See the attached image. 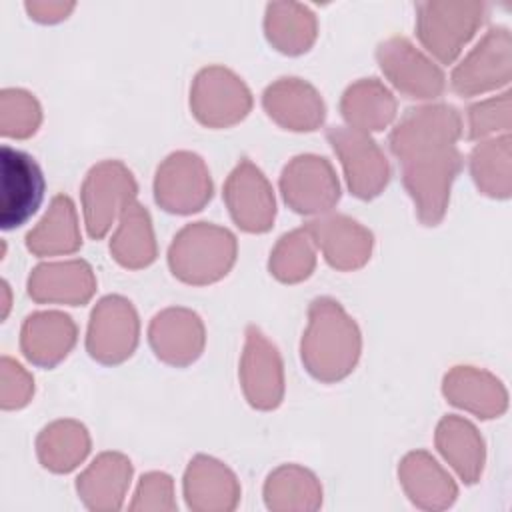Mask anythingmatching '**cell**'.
<instances>
[{
	"label": "cell",
	"instance_id": "6da1fadb",
	"mask_svg": "<svg viewBox=\"0 0 512 512\" xmlns=\"http://www.w3.org/2000/svg\"><path fill=\"white\" fill-rule=\"evenodd\" d=\"M302 362L322 382L348 376L360 356V330L332 298H316L308 310V328L302 336Z\"/></svg>",
	"mask_w": 512,
	"mask_h": 512
},
{
	"label": "cell",
	"instance_id": "7a4b0ae2",
	"mask_svg": "<svg viewBox=\"0 0 512 512\" xmlns=\"http://www.w3.org/2000/svg\"><path fill=\"white\" fill-rule=\"evenodd\" d=\"M236 260V238L230 230L206 222L184 226L168 250L176 278L188 284H210L228 274Z\"/></svg>",
	"mask_w": 512,
	"mask_h": 512
},
{
	"label": "cell",
	"instance_id": "3957f363",
	"mask_svg": "<svg viewBox=\"0 0 512 512\" xmlns=\"http://www.w3.org/2000/svg\"><path fill=\"white\" fill-rule=\"evenodd\" d=\"M402 162V180L414 198L418 218L426 226H436L448 206L450 184L462 168L456 146H436L412 152Z\"/></svg>",
	"mask_w": 512,
	"mask_h": 512
},
{
	"label": "cell",
	"instance_id": "277c9868",
	"mask_svg": "<svg viewBox=\"0 0 512 512\" xmlns=\"http://www.w3.org/2000/svg\"><path fill=\"white\" fill-rule=\"evenodd\" d=\"M482 20L484 4L478 2H422L416 32L426 50L442 64H450Z\"/></svg>",
	"mask_w": 512,
	"mask_h": 512
},
{
	"label": "cell",
	"instance_id": "5b68a950",
	"mask_svg": "<svg viewBox=\"0 0 512 512\" xmlns=\"http://www.w3.org/2000/svg\"><path fill=\"white\" fill-rule=\"evenodd\" d=\"M136 180L118 160H104L86 174L82 184V208L86 230L92 238H102L116 216L134 202Z\"/></svg>",
	"mask_w": 512,
	"mask_h": 512
},
{
	"label": "cell",
	"instance_id": "8992f818",
	"mask_svg": "<svg viewBox=\"0 0 512 512\" xmlns=\"http://www.w3.org/2000/svg\"><path fill=\"white\" fill-rule=\"evenodd\" d=\"M0 226H22L44 198V176L38 162L24 150L2 146L0 150Z\"/></svg>",
	"mask_w": 512,
	"mask_h": 512
},
{
	"label": "cell",
	"instance_id": "52a82bcc",
	"mask_svg": "<svg viewBox=\"0 0 512 512\" xmlns=\"http://www.w3.org/2000/svg\"><path fill=\"white\" fill-rule=\"evenodd\" d=\"M326 136L342 162L350 192L362 200L378 196L388 184L390 166L368 132L350 126H332Z\"/></svg>",
	"mask_w": 512,
	"mask_h": 512
},
{
	"label": "cell",
	"instance_id": "ba28073f",
	"mask_svg": "<svg viewBox=\"0 0 512 512\" xmlns=\"http://www.w3.org/2000/svg\"><path fill=\"white\" fill-rule=\"evenodd\" d=\"M250 106V90L230 70L208 66L198 72L190 92V108L202 124L214 128L236 124L250 112Z\"/></svg>",
	"mask_w": 512,
	"mask_h": 512
},
{
	"label": "cell",
	"instance_id": "9c48e42d",
	"mask_svg": "<svg viewBox=\"0 0 512 512\" xmlns=\"http://www.w3.org/2000/svg\"><path fill=\"white\" fill-rule=\"evenodd\" d=\"M156 202L174 214H192L212 198V180L194 152H174L156 170Z\"/></svg>",
	"mask_w": 512,
	"mask_h": 512
},
{
	"label": "cell",
	"instance_id": "30bf717a",
	"mask_svg": "<svg viewBox=\"0 0 512 512\" xmlns=\"http://www.w3.org/2000/svg\"><path fill=\"white\" fill-rule=\"evenodd\" d=\"M138 344V316L122 296L102 298L90 316L86 350L102 364H120Z\"/></svg>",
	"mask_w": 512,
	"mask_h": 512
},
{
	"label": "cell",
	"instance_id": "8fae6325",
	"mask_svg": "<svg viewBox=\"0 0 512 512\" xmlns=\"http://www.w3.org/2000/svg\"><path fill=\"white\" fill-rule=\"evenodd\" d=\"M280 190L286 204L298 214H320L340 198V184L332 164L314 154L296 156L280 176Z\"/></svg>",
	"mask_w": 512,
	"mask_h": 512
},
{
	"label": "cell",
	"instance_id": "7c38bea8",
	"mask_svg": "<svg viewBox=\"0 0 512 512\" xmlns=\"http://www.w3.org/2000/svg\"><path fill=\"white\" fill-rule=\"evenodd\" d=\"M378 64L388 80L408 98H436L444 90L442 70L416 50L410 40L394 36L376 50Z\"/></svg>",
	"mask_w": 512,
	"mask_h": 512
},
{
	"label": "cell",
	"instance_id": "4fadbf2b",
	"mask_svg": "<svg viewBox=\"0 0 512 512\" xmlns=\"http://www.w3.org/2000/svg\"><path fill=\"white\" fill-rule=\"evenodd\" d=\"M460 128V114L454 106L434 104L410 108L390 134V150L396 158H404L426 148L454 146Z\"/></svg>",
	"mask_w": 512,
	"mask_h": 512
},
{
	"label": "cell",
	"instance_id": "5bb4252c",
	"mask_svg": "<svg viewBox=\"0 0 512 512\" xmlns=\"http://www.w3.org/2000/svg\"><path fill=\"white\" fill-rule=\"evenodd\" d=\"M224 200L234 222L246 232H266L274 222L276 204L272 188L250 160H242L228 176Z\"/></svg>",
	"mask_w": 512,
	"mask_h": 512
},
{
	"label": "cell",
	"instance_id": "9a60e30c",
	"mask_svg": "<svg viewBox=\"0 0 512 512\" xmlns=\"http://www.w3.org/2000/svg\"><path fill=\"white\" fill-rule=\"evenodd\" d=\"M240 378L244 394L254 408L272 410L282 402L284 374L280 354L256 326L246 330Z\"/></svg>",
	"mask_w": 512,
	"mask_h": 512
},
{
	"label": "cell",
	"instance_id": "2e32d148",
	"mask_svg": "<svg viewBox=\"0 0 512 512\" xmlns=\"http://www.w3.org/2000/svg\"><path fill=\"white\" fill-rule=\"evenodd\" d=\"M510 80V34L492 28L484 40L452 72V88L462 94H478Z\"/></svg>",
	"mask_w": 512,
	"mask_h": 512
},
{
	"label": "cell",
	"instance_id": "e0dca14e",
	"mask_svg": "<svg viewBox=\"0 0 512 512\" xmlns=\"http://www.w3.org/2000/svg\"><path fill=\"white\" fill-rule=\"evenodd\" d=\"M306 232L322 250L326 262L338 270L360 268L372 252V234L348 216H326L310 220Z\"/></svg>",
	"mask_w": 512,
	"mask_h": 512
},
{
	"label": "cell",
	"instance_id": "ac0fdd59",
	"mask_svg": "<svg viewBox=\"0 0 512 512\" xmlns=\"http://www.w3.org/2000/svg\"><path fill=\"white\" fill-rule=\"evenodd\" d=\"M96 290L92 268L84 260L46 262L32 270L28 278V294L32 300L56 304H84Z\"/></svg>",
	"mask_w": 512,
	"mask_h": 512
},
{
	"label": "cell",
	"instance_id": "d6986e66",
	"mask_svg": "<svg viewBox=\"0 0 512 512\" xmlns=\"http://www.w3.org/2000/svg\"><path fill=\"white\" fill-rule=\"evenodd\" d=\"M148 340L158 358L174 366L194 362L204 348V326L186 308H168L154 316Z\"/></svg>",
	"mask_w": 512,
	"mask_h": 512
},
{
	"label": "cell",
	"instance_id": "ffe728a7",
	"mask_svg": "<svg viewBox=\"0 0 512 512\" xmlns=\"http://www.w3.org/2000/svg\"><path fill=\"white\" fill-rule=\"evenodd\" d=\"M262 104L272 120L288 130H314L324 120V102L308 82L280 78L264 90Z\"/></svg>",
	"mask_w": 512,
	"mask_h": 512
},
{
	"label": "cell",
	"instance_id": "44dd1931",
	"mask_svg": "<svg viewBox=\"0 0 512 512\" xmlns=\"http://www.w3.org/2000/svg\"><path fill=\"white\" fill-rule=\"evenodd\" d=\"M76 342V324L68 314L48 310L34 312L22 324L20 348L24 356L38 366L52 368L72 350Z\"/></svg>",
	"mask_w": 512,
	"mask_h": 512
},
{
	"label": "cell",
	"instance_id": "7402d4cb",
	"mask_svg": "<svg viewBox=\"0 0 512 512\" xmlns=\"http://www.w3.org/2000/svg\"><path fill=\"white\" fill-rule=\"evenodd\" d=\"M130 478V460L118 452H104L78 476L76 488L90 510H118Z\"/></svg>",
	"mask_w": 512,
	"mask_h": 512
},
{
	"label": "cell",
	"instance_id": "603a6c76",
	"mask_svg": "<svg viewBox=\"0 0 512 512\" xmlns=\"http://www.w3.org/2000/svg\"><path fill=\"white\" fill-rule=\"evenodd\" d=\"M184 494L194 510H232L240 488L236 476L222 462L196 456L184 476Z\"/></svg>",
	"mask_w": 512,
	"mask_h": 512
},
{
	"label": "cell",
	"instance_id": "cb8c5ba5",
	"mask_svg": "<svg viewBox=\"0 0 512 512\" xmlns=\"http://www.w3.org/2000/svg\"><path fill=\"white\" fill-rule=\"evenodd\" d=\"M398 474L408 498L418 508L442 510L456 500V484L426 452H410Z\"/></svg>",
	"mask_w": 512,
	"mask_h": 512
},
{
	"label": "cell",
	"instance_id": "d4e9b609",
	"mask_svg": "<svg viewBox=\"0 0 512 512\" xmlns=\"http://www.w3.org/2000/svg\"><path fill=\"white\" fill-rule=\"evenodd\" d=\"M82 244L72 200L64 194L52 198L48 212L26 236V246L36 256H58L78 250Z\"/></svg>",
	"mask_w": 512,
	"mask_h": 512
},
{
	"label": "cell",
	"instance_id": "484cf974",
	"mask_svg": "<svg viewBox=\"0 0 512 512\" xmlns=\"http://www.w3.org/2000/svg\"><path fill=\"white\" fill-rule=\"evenodd\" d=\"M446 398L460 408L492 418L506 408V392L496 378L470 366H458L444 378Z\"/></svg>",
	"mask_w": 512,
	"mask_h": 512
},
{
	"label": "cell",
	"instance_id": "4316f807",
	"mask_svg": "<svg viewBox=\"0 0 512 512\" xmlns=\"http://www.w3.org/2000/svg\"><path fill=\"white\" fill-rule=\"evenodd\" d=\"M340 110L350 128L362 132L382 130L396 114V100L376 78H364L348 86Z\"/></svg>",
	"mask_w": 512,
	"mask_h": 512
},
{
	"label": "cell",
	"instance_id": "83f0119b",
	"mask_svg": "<svg viewBox=\"0 0 512 512\" xmlns=\"http://www.w3.org/2000/svg\"><path fill=\"white\" fill-rule=\"evenodd\" d=\"M436 444L464 482L474 484L478 480L484 464V444L470 422L458 416H446L438 424Z\"/></svg>",
	"mask_w": 512,
	"mask_h": 512
},
{
	"label": "cell",
	"instance_id": "f1b7e54d",
	"mask_svg": "<svg viewBox=\"0 0 512 512\" xmlns=\"http://www.w3.org/2000/svg\"><path fill=\"white\" fill-rule=\"evenodd\" d=\"M264 28L268 40L284 54H302L316 38L314 14L294 2L268 4Z\"/></svg>",
	"mask_w": 512,
	"mask_h": 512
},
{
	"label": "cell",
	"instance_id": "f546056e",
	"mask_svg": "<svg viewBox=\"0 0 512 512\" xmlns=\"http://www.w3.org/2000/svg\"><path fill=\"white\" fill-rule=\"evenodd\" d=\"M38 458L52 472L74 470L90 450V438L82 424L74 420H58L46 426L36 440Z\"/></svg>",
	"mask_w": 512,
	"mask_h": 512
},
{
	"label": "cell",
	"instance_id": "4dcf8cb0",
	"mask_svg": "<svg viewBox=\"0 0 512 512\" xmlns=\"http://www.w3.org/2000/svg\"><path fill=\"white\" fill-rule=\"evenodd\" d=\"M110 252L126 268H142L154 262L156 242L148 212L132 202L120 216L118 230L110 242Z\"/></svg>",
	"mask_w": 512,
	"mask_h": 512
},
{
	"label": "cell",
	"instance_id": "1f68e13d",
	"mask_svg": "<svg viewBox=\"0 0 512 512\" xmlns=\"http://www.w3.org/2000/svg\"><path fill=\"white\" fill-rule=\"evenodd\" d=\"M264 496L270 510H314L322 502V488L312 472L282 466L268 476Z\"/></svg>",
	"mask_w": 512,
	"mask_h": 512
},
{
	"label": "cell",
	"instance_id": "d6a6232c",
	"mask_svg": "<svg viewBox=\"0 0 512 512\" xmlns=\"http://www.w3.org/2000/svg\"><path fill=\"white\" fill-rule=\"evenodd\" d=\"M314 240L306 228L284 234L270 254V272L282 282H300L314 270Z\"/></svg>",
	"mask_w": 512,
	"mask_h": 512
},
{
	"label": "cell",
	"instance_id": "836d02e7",
	"mask_svg": "<svg viewBox=\"0 0 512 512\" xmlns=\"http://www.w3.org/2000/svg\"><path fill=\"white\" fill-rule=\"evenodd\" d=\"M504 154H510V136L508 134L504 138L478 144L470 156V168H472L474 182L488 196L506 198L510 194V186L502 184L496 176V172H498L500 178L508 180V158L510 156L496 162Z\"/></svg>",
	"mask_w": 512,
	"mask_h": 512
},
{
	"label": "cell",
	"instance_id": "e575fe53",
	"mask_svg": "<svg viewBox=\"0 0 512 512\" xmlns=\"http://www.w3.org/2000/svg\"><path fill=\"white\" fill-rule=\"evenodd\" d=\"M42 120L38 100L20 88H4L0 92V132L8 138L32 136Z\"/></svg>",
	"mask_w": 512,
	"mask_h": 512
},
{
	"label": "cell",
	"instance_id": "d590c367",
	"mask_svg": "<svg viewBox=\"0 0 512 512\" xmlns=\"http://www.w3.org/2000/svg\"><path fill=\"white\" fill-rule=\"evenodd\" d=\"M34 392L32 376L12 358H2V386H0V404L4 410L22 408L28 404Z\"/></svg>",
	"mask_w": 512,
	"mask_h": 512
},
{
	"label": "cell",
	"instance_id": "8d00e7d4",
	"mask_svg": "<svg viewBox=\"0 0 512 512\" xmlns=\"http://www.w3.org/2000/svg\"><path fill=\"white\" fill-rule=\"evenodd\" d=\"M508 112H510V94L508 92L502 94L498 100L492 98V100L470 106V110H468L470 138L488 136V134L496 132L498 126L508 130V126H510Z\"/></svg>",
	"mask_w": 512,
	"mask_h": 512
},
{
	"label": "cell",
	"instance_id": "74e56055",
	"mask_svg": "<svg viewBox=\"0 0 512 512\" xmlns=\"http://www.w3.org/2000/svg\"><path fill=\"white\" fill-rule=\"evenodd\" d=\"M132 510H174L176 502L172 500V478L164 472H150L142 476L136 490V500L130 504Z\"/></svg>",
	"mask_w": 512,
	"mask_h": 512
},
{
	"label": "cell",
	"instance_id": "f35d334b",
	"mask_svg": "<svg viewBox=\"0 0 512 512\" xmlns=\"http://www.w3.org/2000/svg\"><path fill=\"white\" fill-rule=\"evenodd\" d=\"M74 8V4H62V2H26V10L30 12V18L38 22H58L66 18V14Z\"/></svg>",
	"mask_w": 512,
	"mask_h": 512
},
{
	"label": "cell",
	"instance_id": "ab89813d",
	"mask_svg": "<svg viewBox=\"0 0 512 512\" xmlns=\"http://www.w3.org/2000/svg\"><path fill=\"white\" fill-rule=\"evenodd\" d=\"M2 288H4V296H6V300H4V314H2V316L6 318V314H8V308H10V298H8V282H6V280L2 282Z\"/></svg>",
	"mask_w": 512,
	"mask_h": 512
}]
</instances>
